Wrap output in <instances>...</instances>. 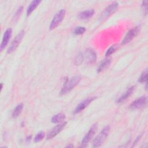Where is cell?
Listing matches in <instances>:
<instances>
[{"mask_svg": "<svg viewBox=\"0 0 148 148\" xmlns=\"http://www.w3.org/2000/svg\"><path fill=\"white\" fill-rule=\"evenodd\" d=\"M66 122H63L62 123H60L56 126H55L47 134V139H51L53 138L54 136H56L59 132H60L62 129L64 128V127L66 125Z\"/></svg>", "mask_w": 148, "mask_h": 148, "instance_id": "obj_10", "label": "cell"}, {"mask_svg": "<svg viewBox=\"0 0 148 148\" xmlns=\"http://www.w3.org/2000/svg\"><path fill=\"white\" fill-rule=\"evenodd\" d=\"M45 134L43 131H40L35 136V137L34 138V142H40V140H42L44 137H45Z\"/></svg>", "mask_w": 148, "mask_h": 148, "instance_id": "obj_21", "label": "cell"}, {"mask_svg": "<svg viewBox=\"0 0 148 148\" xmlns=\"http://www.w3.org/2000/svg\"><path fill=\"white\" fill-rule=\"evenodd\" d=\"M40 2H41V1H39V0H35V1H32L30 3L29 5L28 6V7L27 8V16H29L34 12V10L38 6L39 3H40Z\"/></svg>", "mask_w": 148, "mask_h": 148, "instance_id": "obj_15", "label": "cell"}, {"mask_svg": "<svg viewBox=\"0 0 148 148\" xmlns=\"http://www.w3.org/2000/svg\"><path fill=\"white\" fill-rule=\"evenodd\" d=\"M95 97H90L86 99L83 101L81 102L75 108L74 112L75 113H77L79 112H80L83 110H84L92 101H93L95 99Z\"/></svg>", "mask_w": 148, "mask_h": 148, "instance_id": "obj_12", "label": "cell"}, {"mask_svg": "<svg viewBox=\"0 0 148 148\" xmlns=\"http://www.w3.org/2000/svg\"><path fill=\"white\" fill-rule=\"evenodd\" d=\"M147 77V70L146 69H145V71H143L142 72V73L140 76V77L138 79V82H140V83L146 82Z\"/></svg>", "mask_w": 148, "mask_h": 148, "instance_id": "obj_20", "label": "cell"}, {"mask_svg": "<svg viewBox=\"0 0 148 148\" xmlns=\"http://www.w3.org/2000/svg\"><path fill=\"white\" fill-rule=\"evenodd\" d=\"M118 6L119 3L117 2H113L106 8H105L103 12L101 13L99 17V20L101 21H103L106 20L117 10Z\"/></svg>", "mask_w": 148, "mask_h": 148, "instance_id": "obj_4", "label": "cell"}, {"mask_svg": "<svg viewBox=\"0 0 148 148\" xmlns=\"http://www.w3.org/2000/svg\"><path fill=\"white\" fill-rule=\"evenodd\" d=\"M65 115L64 113H60L54 115L52 117L51 121L53 123H58L62 121L64 119H65Z\"/></svg>", "mask_w": 148, "mask_h": 148, "instance_id": "obj_18", "label": "cell"}, {"mask_svg": "<svg viewBox=\"0 0 148 148\" xmlns=\"http://www.w3.org/2000/svg\"><path fill=\"white\" fill-rule=\"evenodd\" d=\"M95 12L93 9H90V10H86L84 11H83L80 13H79L78 17L80 19H88L90 18V17H91L94 14Z\"/></svg>", "mask_w": 148, "mask_h": 148, "instance_id": "obj_13", "label": "cell"}, {"mask_svg": "<svg viewBox=\"0 0 148 148\" xmlns=\"http://www.w3.org/2000/svg\"><path fill=\"white\" fill-rule=\"evenodd\" d=\"M80 80L81 77L80 76H75L71 77L64 83L60 91V95H64L72 90L80 82Z\"/></svg>", "mask_w": 148, "mask_h": 148, "instance_id": "obj_2", "label": "cell"}, {"mask_svg": "<svg viewBox=\"0 0 148 148\" xmlns=\"http://www.w3.org/2000/svg\"><path fill=\"white\" fill-rule=\"evenodd\" d=\"M111 62V60L110 58H106L103 61H102V62H101V63L99 64L98 69H97V72L98 73L101 72L102 71H103L104 70H105L106 69H107L110 64Z\"/></svg>", "mask_w": 148, "mask_h": 148, "instance_id": "obj_16", "label": "cell"}, {"mask_svg": "<svg viewBox=\"0 0 148 148\" xmlns=\"http://www.w3.org/2000/svg\"><path fill=\"white\" fill-rule=\"evenodd\" d=\"M23 103H20L18 105H17L16 106V108H14V109L13 110L12 114V116L13 118H16L17 117L20 113H21V111L23 110Z\"/></svg>", "mask_w": 148, "mask_h": 148, "instance_id": "obj_17", "label": "cell"}, {"mask_svg": "<svg viewBox=\"0 0 148 148\" xmlns=\"http://www.w3.org/2000/svg\"><path fill=\"white\" fill-rule=\"evenodd\" d=\"M2 87H3V84H2V83H1V90L2 89Z\"/></svg>", "mask_w": 148, "mask_h": 148, "instance_id": "obj_25", "label": "cell"}, {"mask_svg": "<svg viewBox=\"0 0 148 148\" xmlns=\"http://www.w3.org/2000/svg\"><path fill=\"white\" fill-rule=\"evenodd\" d=\"M65 15V10L64 9H61L59 10L54 15V17L53 18V20L50 23V24L49 26L50 30H53L56 28H57L63 20Z\"/></svg>", "mask_w": 148, "mask_h": 148, "instance_id": "obj_3", "label": "cell"}, {"mask_svg": "<svg viewBox=\"0 0 148 148\" xmlns=\"http://www.w3.org/2000/svg\"><path fill=\"white\" fill-rule=\"evenodd\" d=\"M23 8L22 6H21V7H20V8L17 9V10L16 12L15 13V14H14V17H13V18L14 20L17 19V18L19 17V16H20V14H21V12H22V10H23Z\"/></svg>", "mask_w": 148, "mask_h": 148, "instance_id": "obj_24", "label": "cell"}, {"mask_svg": "<svg viewBox=\"0 0 148 148\" xmlns=\"http://www.w3.org/2000/svg\"><path fill=\"white\" fill-rule=\"evenodd\" d=\"M109 131H110L109 125H107L98 134V135L95 138V139L93 140L92 143V147H97L100 146L104 142V141L108 137Z\"/></svg>", "mask_w": 148, "mask_h": 148, "instance_id": "obj_1", "label": "cell"}, {"mask_svg": "<svg viewBox=\"0 0 148 148\" xmlns=\"http://www.w3.org/2000/svg\"><path fill=\"white\" fill-rule=\"evenodd\" d=\"M97 124H94L91 126V127L90 128L88 132L86 134L84 137L83 138L81 143V147H84L87 146V145L88 144V143L91 140V139L97 131Z\"/></svg>", "mask_w": 148, "mask_h": 148, "instance_id": "obj_6", "label": "cell"}, {"mask_svg": "<svg viewBox=\"0 0 148 148\" xmlns=\"http://www.w3.org/2000/svg\"><path fill=\"white\" fill-rule=\"evenodd\" d=\"M84 60V56H83V54H82V53H79L75 57V64L76 65H80L83 61Z\"/></svg>", "mask_w": 148, "mask_h": 148, "instance_id": "obj_19", "label": "cell"}, {"mask_svg": "<svg viewBox=\"0 0 148 148\" xmlns=\"http://www.w3.org/2000/svg\"><path fill=\"white\" fill-rule=\"evenodd\" d=\"M134 88H135V86H131L130 88H128L127 89V90L118 99L117 102V103H121V102H123L125 99H127L128 98V97L131 95V94L132 93Z\"/></svg>", "mask_w": 148, "mask_h": 148, "instance_id": "obj_14", "label": "cell"}, {"mask_svg": "<svg viewBox=\"0 0 148 148\" xmlns=\"http://www.w3.org/2000/svg\"><path fill=\"white\" fill-rule=\"evenodd\" d=\"M85 61L88 64H94L97 60V54L95 51L91 49H88L83 54Z\"/></svg>", "mask_w": 148, "mask_h": 148, "instance_id": "obj_8", "label": "cell"}, {"mask_svg": "<svg viewBox=\"0 0 148 148\" xmlns=\"http://www.w3.org/2000/svg\"><path fill=\"white\" fill-rule=\"evenodd\" d=\"M12 34V29L11 28L7 29L3 34V38L2 40V42L0 45V49L1 51H2L5 47L7 46L9 43V41L10 39V37Z\"/></svg>", "mask_w": 148, "mask_h": 148, "instance_id": "obj_11", "label": "cell"}, {"mask_svg": "<svg viewBox=\"0 0 148 148\" xmlns=\"http://www.w3.org/2000/svg\"><path fill=\"white\" fill-rule=\"evenodd\" d=\"M24 35V31L22 30L15 36L14 39L12 40V43H10L9 47L8 49V50H7L8 53H11L17 49L20 42L21 41L22 39L23 38Z\"/></svg>", "mask_w": 148, "mask_h": 148, "instance_id": "obj_5", "label": "cell"}, {"mask_svg": "<svg viewBox=\"0 0 148 148\" xmlns=\"http://www.w3.org/2000/svg\"><path fill=\"white\" fill-rule=\"evenodd\" d=\"M147 103V97L146 96H142L138 99L134 101L130 105V108L133 110L140 109L146 105Z\"/></svg>", "mask_w": 148, "mask_h": 148, "instance_id": "obj_9", "label": "cell"}, {"mask_svg": "<svg viewBox=\"0 0 148 148\" xmlns=\"http://www.w3.org/2000/svg\"><path fill=\"white\" fill-rule=\"evenodd\" d=\"M116 50V47H115V46H111L110 47H109L108 50L106 51V53H105V55L106 56L108 57L110 55H112L113 53L115 52V51Z\"/></svg>", "mask_w": 148, "mask_h": 148, "instance_id": "obj_23", "label": "cell"}, {"mask_svg": "<svg viewBox=\"0 0 148 148\" xmlns=\"http://www.w3.org/2000/svg\"><path fill=\"white\" fill-rule=\"evenodd\" d=\"M139 31L140 28L138 26L135 27L128 31L122 40V45H125L131 42L136 36H137Z\"/></svg>", "mask_w": 148, "mask_h": 148, "instance_id": "obj_7", "label": "cell"}, {"mask_svg": "<svg viewBox=\"0 0 148 148\" xmlns=\"http://www.w3.org/2000/svg\"><path fill=\"white\" fill-rule=\"evenodd\" d=\"M86 31V28L83 27H77L74 30V34L75 35H82Z\"/></svg>", "mask_w": 148, "mask_h": 148, "instance_id": "obj_22", "label": "cell"}]
</instances>
